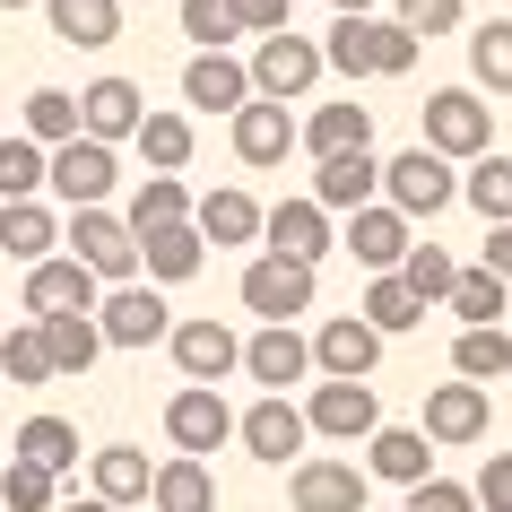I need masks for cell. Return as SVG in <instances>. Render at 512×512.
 I'll use <instances>...</instances> for the list:
<instances>
[{
  "label": "cell",
  "mask_w": 512,
  "mask_h": 512,
  "mask_svg": "<svg viewBox=\"0 0 512 512\" xmlns=\"http://www.w3.org/2000/svg\"><path fill=\"white\" fill-rule=\"evenodd\" d=\"M417 148H434V157H452V165L486 157V148H495V105H486L478 87H434L426 96V139H417Z\"/></svg>",
  "instance_id": "6da1fadb"
},
{
  "label": "cell",
  "mask_w": 512,
  "mask_h": 512,
  "mask_svg": "<svg viewBox=\"0 0 512 512\" xmlns=\"http://www.w3.org/2000/svg\"><path fill=\"white\" fill-rule=\"evenodd\" d=\"M61 243H70V261H79L96 287H131L139 278V243H131V226H122L113 209H70Z\"/></svg>",
  "instance_id": "7a4b0ae2"
},
{
  "label": "cell",
  "mask_w": 512,
  "mask_h": 512,
  "mask_svg": "<svg viewBox=\"0 0 512 512\" xmlns=\"http://www.w3.org/2000/svg\"><path fill=\"white\" fill-rule=\"evenodd\" d=\"M452 200H460L452 157H434V148H400V157L382 165V209H400L408 226H417V217H443Z\"/></svg>",
  "instance_id": "3957f363"
},
{
  "label": "cell",
  "mask_w": 512,
  "mask_h": 512,
  "mask_svg": "<svg viewBox=\"0 0 512 512\" xmlns=\"http://www.w3.org/2000/svg\"><path fill=\"white\" fill-rule=\"evenodd\" d=\"M252 70V96H270V105H296V96H313V79H322V44L296 27H278L261 35V53L243 61Z\"/></svg>",
  "instance_id": "277c9868"
},
{
  "label": "cell",
  "mask_w": 512,
  "mask_h": 512,
  "mask_svg": "<svg viewBox=\"0 0 512 512\" xmlns=\"http://www.w3.org/2000/svg\"><path fill=\"white\" fill-rule=\"evenodd\" d=\"M44 183H53L61 209H105V191L122 183V165H113L105 139H61V148H44Z\"/></svg>",
  "instance_id": "5b68a950"
},
{
  "label": "cell",
  "mask_w": 512,
  "mask_h": 512,
  "mask_svg": "<svg viewBox=\"0 0 512 512\" xmlns=\"http://www.w3.org/2000/svg\"><path fill=\"white\" fill-rule=\"evenodd\" d=\"M374 426H382V391H374V382H313V400H304V434L365 443Z\"/></svg>",
  "instance_id": "8992f818"
},
{
  "label": "cell",
  "mask_w": 512,
  "mask_h": 512,
  "mask_svg": "<svg viewBox=\"0 0 512 512\" xmlns=\"http://www.w3.org/2000/svg\"><path fill=\"white\" fill-rule=\"evenodd\" d=\"M235 443H243L252 460H270V469H287V460H296L304 443H313V434H304V408L287 400V391H261V400H252V408L235 417Z\"/></svg>",
  "instance_id": "52a82bcc"
},
{
  "label": "cell",
  "mask_w": 512,
  "mask_h": 512,
  "mask_svg": "<svg viewBox=\"0 0 512 512\" xmlns=\"http://www.w3.org/2000/svg\"><path fill=\"white\" fill-rule=\"evenodd\" d=\"M165 330H174V313H165V296L157 287H113V296H96V339L105 348H157Z\"/></svg>",
  "instance_id": "ba28073f"
},
{
  "label": "cell",
  "mask_w": 512,
  "mask_h": 512,
  "mask_svg": "<svg viewBox=\"0 0 512 512\" xmlns=\"http://www.w3.org/2000/svg\"><path fill=\"white\" fill-rule=\"evenodd\" d=\"M365 495H374V478L356 469V460H296L287 469V504L296 512H365Z\"/></svg>",
  "instance_id": "9c48e42d"
},
{
  "label": "cell",
  "mask_w": 512,
  "mask_h": 512,
  "mask_svg": "<svg viewBox=\"0 0 512 512\" xmlns=\"http://www.w3.org/2000/svg\"><path fill=\"white\" fill-rule=\"evenodd\" d=\"M304 348H313V374L322 382H374V365H382V339L356 322V313H330Z\"/></svg>",
  "instance_id": "30bf717a"
},
{
  "label": "cell",
  "mask_w": 512,
  "mask_h": 512,
  "mask_svg": "<svg viewBox=\"0 0 512 512\" xmlns=\"http://www.w3.org/2000/svg\"><path fill=\"white\" fill-rule=\"evenodd\" d=\"M243 313H261V322H296V313H313V270L261 252V261L243 270Z\"/></svg>",
  "instance_id": "8fae6325"
},
{
  "label": "cell",
  "mask_w": 512,
  "mask_h": 512,
  "mask_svg": "<svg viewBox=\"0 0 512 512\" xmlns=\"http://www.w3.org/2000/svg\"><path fill=\"white\" fill-rule=\"evenodd\" d=\"M165 434H174V452H183V460H200V452H217V443H235V408L217 400L209 382H191V391L165 400Z\"/></svg>",
  "instance_id": "7c38bea8"
},
{
  "label": "cell",
  "mask_w": 512,
  "mask_h": 512,
  "mask_svg": "<svg viewBox=\"0 0 512 512\" xmlns=\"http://www.w3.org/2000/svg\"><path fill=\"white\" fill-rule=\"evenodd\" d=\"M165 348H174L183 382H209V391L243 365V339H235L226 322H209V313H200V322H174V330H165Z\"/></svg>",
  "instance_id": "4fadbf2b"
},
{
  "label": "cell",
  "mask_w": 512,
  "mask_h": 512,
  "mask_svg": "<svg viewBox=\"0 0 512 512\" xmlns=\"http://www.w3.org/2000/svg\"><path fill=\"white\" fill-rule=\"evenodd\" d=\"M313 209H330V217H348V209H365V200H382V157L374 148H348V157H322L313 165V191H304Z\"/></svg>",
  "instance_id": "5bb4252c"
},
{
  "label": "cell",
  "mask_w": 512,
  "mask_h": 512,
  "mask_svg": "<svg viewBox=\"0 0 512 512\" xmlns=\"http://www.w3.org/2000/svg\"><path fill=\"white\" fill-rule=\"evenodd\" d=\"M426 443L460 452V443H486V382H434L426 391Z\"/></svg>",
  "instance_id": "9a60e30c"
},
{
  "label": "cell",
  "mask_w": 512,
  "mask_h": 512,
  "mask_svg": "<svg viewBox=\"0 0 512 512\" xmlns=\"http://www.w3.org/2000/svg\"><path fill=\"white\" fill-rule=\"evenodd\" d=\"M261 235H270L278 261H304V270H322V252L339 235H330V209H313V200H278V209H261Z\"/></svg>",
  "instance_id": "2e32d148"
},
{
  "label": "cell",
  "mask_w": 512,
  "mask_h": 512,
  "mask_svg": "<svg viewBox=\"0 0 512 512\" xmlns=\"http://www.w3.org/2000/svg\"><path fill=\"white\" fill-rule=\"evenodd\" d=\"M235 374H252V382H270V391H287V382L313 374V348H304V330H296V322H261L252 339H243V365H235Z\"/></svg>",
  "instance_id": "e0dca14e"
},
{
  "label": "cell",
  "mask_w": 512,
  "mask_h": 512,
  "mask_svg": "<svg viewBox=\"0 0 512 512\" xmlns=\"http://www.w3.org/2000/svg\"><path fill=\"white\" fill-rule=\"evenodd\" d=\"M339 243H348V252H356V261H365V270H400V261H408V243H417V226H408V217L400 209H382V200H365V209H348V235H339Z\"/></svg>",
  "instance_id": "ac0fdd59"
},
{
  "label": "cell",
  "mask_w": 512,
  "mask_h": 512,
  "mask_svg": "<svg viewBox=\"0 0 512 512\" xmlns=\"http://www.w3.org/2000/svg\"><path fill=\"white\" fill-rule=\"evenodd\" d=\"M183 105H200V113H243V105H252V70H243L235 53H191V61H183Z\"/></svg>",
  "instance_id": "d6986e66"
},
{
  "label": "cell",
  "mask_w": 512,
  "mask_h": 512,
  "mask_svg": "<svg viewBox=\"0 0 512 512\" xmlns=\"http://www.w3.org/2000/svg\"><path fill=\"white\" fill-rule=\"evenodd\" d=\"M139 113H148V96H139L131 79H96V87H79V139H105V148H122V139L139 131Z\"/></svg>",
  "instance_id": "ffe728a7"
},
{
  "label": "cell",
  "mask_w": 512,
  "mask_h": 512,
  "mask_svg": "<svg viewBox=\"0 0 512 512\" xmlns=\"http://www.w3.org/2000/svg\"><path fill=\"white\" fill-rule=\"evenodd\" d=\"M139 243V270H148V287H183V278H200V261H209V243H200V226H148Z\"/></svg>",
  "instance_id": "44dd1931"
},
{
  "label": "cell",
  "mask_w": 512,
  "mask_h": 512,
  "mask_svg": "<svg viewBox=\"0 0 512 512\" xmlns=\"http://www.w3.org/2000/svg\"><path fill=\"white\" fill-rule=\"evenodd\" d=\"M27 313H35V322H53V313H96V278H87L70 252L35 261V270H27Z\"/></svg>",
  "instance_id": "7402d4cb"
},
{
  "label": "cell",
  "mask_w": 512,
  "mask_h": 512,
  "mask_svg": "<svg viewBox=\"0 0 512 512\" xmlns=\"http://www.w3.org/2000/svg\"><path fill=\"white\" fill-rule=\"evenodd\" d=\"M235 122V157L243 165H287V148H296V113L270 105V96H252L243 113H226Z\"/></svg>",
  "instance_id": "603a6c76"
},
{
  "label": "cell",
  "mask_w": 512,
  "mask_h": 512,
  "mask_svg": "<svg viewBox=\"0 0 512 512\" xmlns=\"http://www.w3.org/2000/svg\"><path fill=\"white\" fill-rule=\"evenodd\" d=\"M365 478H391V486L434 478V443L417 426H374V434H365Z\"/></svg>",
  "instance_id": "cb8c5ba5"
},
{
  "label": "cell",
  "mask_w": 512,
  "mask_h": 512,
  "mask_svg": "<svg viewBox=\"0 0 512 512\" xmlns=\"http://www.w3.org/2000/svg\"><path fill=\"white\" fill-rule=\"evenodd\" d=\"M296 148H313V165L322 157H348V148H374V105H322L313 122H296Z\"/></svg>",
  "instance_id": "d4e9b609"
},
{
  "label": "cell",
  "mask_w": 512,
  "mask_h": 512,
  "mask_svg": "<svg viewBox=\"0 0 512 512\" xmlns=\"http://www.w3.org/2000/svg\"><path fill=\"white\" fill-rule=\"evenodd\" d=\"M44 18H53L61 44H79V53H105L113 35H122V0H35Z\"/></svg>",
  "instance_id": "484cf974"
},
{
  "label": "cell",
  "mask_w": 512,
  "mask_h": 512,
  "mask_svg": "<svg viewBox=\"0 0 512 512\" xmlns=\"http://www.w3.org/2000/svg\"><path fill=\"white\" fill-rule=\"evenodd\" d=\"M53 243H61V217L44 209V200H0V252L9 261H53Z\"/></svg>",
  "instance_id": "4316f807"
},
{
  "label": "cell",
  "mask_w": 512,
  "mask_h": 512,
  "mask_svg": "<svg viewBox=\"0 0 512 512\" xmlns=\"http://www.w3.org/2000/svg\"><path fill=\"white\" fill-rule=\"evenodd\" d=\"M148 504L157 512H217V478H209V460H157V478H148Z\"/></svg>",
  "instance_id": "83f0119b"
},
{
  "label": "cell",
  "mask_w": 512,
  "mask_h": 512,
  "mask_svg": "<svg viewBox=\"0 0 512 512\" xmlns=\"http://www.w3.org/2000/svg\"><path fill=\"white\" fill-rule=\"evenodd\" d=\"M44 330V356H53V382H79L96 356H105V339H96V313H53V322H35Z\"/></svg>",
  "instance_id": "f1b7e54d"
},
{
  "label": "cell",
  "mask_w": 512,
  "mask_h": 512,
  "mask_svg": "<svg viewBox=\"0 0 512 512\" xmlns=\"http://www.w3.org/2000/svg\"><path fill=\"white\" fill-rule=\"evenodd\" d=\"M191 226H200V243H252L261 235V200L252 191H209V200H191Z\"/></svg>",
  "instance_id": "f546056e"
},
{
  "label": "cell",
  "mask_w": 512,
  "mask_h": 512,
  "mask_svg": "<svg viewBox=\"0 0 512 512\" xmlns=\"http://www.w3.org/2000/svg\"><path fill=\"white\" fill-rule=\"evenodd\" d=\"M87 469H96V504H148V452H131V443H105V452H87Z\"/></svg>",
  "instance_id": "4dcf8cb0"
},
{
  "label": "cell",
  "mask_w": 512,
  "mask_h": 512,
  "mask_svg": "<svg viewBox=\"0 0 512 512\" xmlns=\"http://www.w3.org/2000/svg\"><path fill=\"white\" fill-rule=\"evenodd\" d=\"M356 322L374 330V339H400V330H417V322H426V304H417V296L400 287V270H382L374 287H365V304H356Z\"/></svg>",
  "instance_id": "1f68e13d"
},
{
  "label": "cell",
  "mask_w": 512,
  "mask_h": 512,
  "mask_svg": "<svg viewBox=\"0 0 512 512\" xmlns=\"http://www.w3.org/2000/svg\"><path fill=\"white\" fill-rule=\"evenodd\" d=\"M18 460H35L44 478H70L79 469V426L70 417H27L18 426Z\"/></svg>",
  "instance_id": "d6a6232c"
},
{
  "label": "cell",
  "mask_w": 512,
  "mask_h": 512,
  "mask_svg": "<svg viewBox=\"0 0 512 512\" xmlns=\"http://www.w3.org/2000/svg\"><path fill=\"white\" fill-rule=\"evenodd\" d=\"M460 200L486 217V226H512V157H469V174H460Z\"/></svg>",
  "instance_id": "836d02e7"
},
{
  "label": "cell",
  "mask_w": 512,
  "mask_h": 512,
  "mask_svg": "<svg viewBox=\"0 0 512 512\" xmlns=\"http://www.w3.org/2000/svg\"><path fill=\"white\" fill-rule=\"evenodd\" d=\"M322 70H339V79H374V9L330 18V35H322Z\"/></svg>",
  "instance_id": "e575fe53"
},
{
  "label": "cell",
  "mask_w": 512,
  "mask_h": 512,
  "mask_svg": "<svg viewBox=\"0 0 512 512\" xmlns=\"http://www.w3.org/2000/svg\"><path fill=\"white\" fill-rule=\"evenodd\" d=\"M131 148L148 157V174H183V165H191V122H183V113H139Z\"/></svg>",
  "instance_id": "d590c367"
},
{
  "label": "cell",
  "mask_w": 512,
  "mask_h": 512,
  "mask_svg": "<svg viewBox=\"0 0 512 512\" xmlns=\"http://www.w3.org/2000/svg\"><path fill=\"white\" fill-rule=\"evenodd\" d=\"M504 296H512V287L495 270H452V296H443V304L460 313V330H495V322H504Z\"/></svg>",
  "instance_id": "8d00e7d4"
},
{
  "label": "cell",
  "mask_w": 512,
  "mask_h": 512,
  "mask_svg": "<svg viewBox=\"0 0 512 512\" xmlns=\"http://www.w3.org/2000/svg\"><path fill=\"white\" fill-rule=\"evenodd\" d=\"M183 217H191L183 174H148V183L131 191V217H122V226H131V235H148V226H183Z\"/></svg>",
  "instance_id": "74e56055"
},
{
  "label": "cell",
  "mask_w": 512,
  "mask_h": 512,
  "mask_svg": "<svg viewBox=\"0 0 512 512\" xmlns=\"http://www.w3.org/2000/svg\"><path fill=\"white\" fill-rule=\"evenodd\" d=\"M452 374H460V382L512 374V330H504V322H495V330H460V339H452Z\"/></svg>",
  "instance_id": "f35d334b"
},
{
  "label": "cell",
  "mask_w": 512,
  "mask_h": 512,
  "mask_svg": "<svg viewBox=\"0 0 512 512\" xmlns=\"http://www.w3.org/2000/svg\"><path fill=\"white\" fill-rule=\"evenodd\" d=\"M469 79H478L486 96H512V18H486V27L469 35Z\"/></svg>",
  "instance_id": "ab89813d"
},
{
  "label": "cell",
  "mask_w": 512,
  "mask_h": 512,
  "mask_svg": "<svg viewBox=\"0 0 512 512\" xmlns=\"http://www.w3.org/2000/svg\"><path fill=\"white\" fill-rule=\"evenodd\" d=\"M0 382H18V391H44L53 382V356H44V330L35 322L0 330Z\"/></svg>",
  "instance_id": "60d3db41"
},
{
  "label": "cell",
  "mask_w": 512,
  "mask_h": 512,
  "mask_svg": "<svg viewBox=\"0 0 512 512\" xmlns=\"http://www.w3.org/2000/svg\"><path fill=\"white\" fill-rule=\"evenodd\" d=\"M452 270H460V261L443 252V243H408V261H400V287H408V296H417V304L434 313V304L452 296Z\"/></svg>",
  "instance_id": "b9f144b4"
},
{
  "label": "cell",
  "mask_w": 512,
  "mask_h": 512,
  "mask_svg": "<svg viewBox=\"0 0 512 512\" xmlns=\"http://www.w3.org/2000/svg\"><path fill=\"white\" fill-rule=\"evenodd\" d=\"M27 139H35V148L79 139V96H70V87H35V96H27Z\"/></svg>",
  "instance_id": "7bdbcfd3"
},
{
  "label": "cell",
  "mask_w": 512,
  "mask_h": 512,
  "mask_svg": "<svg viewBox=\"0 0 512 512\" xmlns=\"http://www.w3.org/2000/svg\"><path fill=\"white\" fill-rule=\"evenodd\" d=\"M61 504V478H44L35 460L9 452V469H0V512H53Z\"/></svg>",
  "instance_id": "ee69618b"
},
{
  "label": "cell",
  "mask_w": 512,
  "mask_h": 512,
  "mask_svg": "<svg viewBox=\"0 0 512 512\" xmlns=\"http://www.w3.org/2000/svg\"><path fill=\"white\" fill-rule=\"evenodd\" d=\"M35 191H44V148L27 131L0 139V200H35Z\"/></svg>",
  "instance_id": "f6af8a7d"
},
{
  "label": "cell",
  "mask_w": 512,
  "mask_h": 512,
  "mask_svg": "<svg viewBox=\"0 0 512 512\" xmlns=\"http://www.w3.org/2000/svg\"><path fill=\"white\" fill-rule=\"evenodd\" d=\"M183 35L191 44H200V53H226V44H235V0H183Z\"/></svg>",
  "instance_id": "bcb514c9"
},
{
  "label": "cell",
  "mask_w": 512,
  "mask_h": 512,
  "mask_svg": "<svg viewBox=\"0 0 512 512\" xmlns=\"http://www.w3.org/2000/svg\"><path fill=\"white\" fill-rule=\"evenodd\" d=\"M417 53H426V44H417L400 18H374V79H408V70H417Z\"/></svg>",
  "instance_id": "7dc6e473"
},
{
  "label": "cell",
  "mask_w": 512,
  "mask_h": 512,
  "mask_svg": "<svg viewBox=\"0 0 512 512\" xmlns=\"http://www.w3.org/2000/svg\"><path fill=\"white\" fill-rule=\"evenodd\" d=\"M400 512H478V495H469L460 478H417V486H408V504H400Z\"/></svg>",
  "instance_id": "c3c4849f"
},
{
  "label": "cell",
  "mask_w": 512,
  "mask_h": 512,
  "mask_svg": "<svg viewBox=\"0 0 512 512\" xmlns=\"http://www.w3.org/2000/svg\"><path fill=\"white\" fill-rule=\"evenodd\" d=\"M460 9H469V0H400V27L426 44V35H452L460 27Z\"/></svg>",
  "instance_id": "681fc988"
},
{
  "label": "cell",
  "mask_w": 512,
  "mask_h": 512,
  "mask_svg": "<svg viewBox=\"0 0 512 512\" xmlns=\"http://www.w3.org/2000/svg\"><path fill=\"white\" fill-rule=\"evenodd\" d=\"M478 512H512V452H486V469H478Z\"/></svg>",
  "instance_id": "f907efd6"
},
{
  "label": "cell",
  "mask_w": 512,
  "mask_h": 512,
  "mask_svg": "<svg viewBox=\"0 0 512 512\" xmlns=\"http://www.w3.org/2000/svg\"><path fill=\"white\" fill-rule=\"evenodd\" d=\"M235 27L243 35H278L287 27V0H235Z\"/></svg>",
  "instance_id": "816d5d0a"
},
{
  "label": "cell",
  "mask_w": 512,
  "mask_h": 512,
  "mask_svg": "<svg viewBox=\"0 0 512 512\" xmlns=\"http://www.w3.org/2000/svg\"><path fill=\"white\" fill-rule=\"evenodd\" d=\"M478 270H495L512 287V226H486V261H478Z\"/></svg>",
  "instance_id": "f5cc1de1"
},
{
  "label": "cell",
  "mask_w": 512,
  "mask_h": 512,
  "mask_svg": "<svg viewBox=\"0 0 512 512\" xmlns=\"http://www.w3.org/2000/svg\"><path fill=\"white\" fill-rule=\"evenodd\" d=\"M53 512H113V504H96V495H70V504H53Z\"/></svg>",
  "instance_id": "db71d44e"
},
{
  "label": "cell",
  "mask_w": 512,
  "mask_h": 512,
  "mask_svg": "<svg viewBox=\"0 0 512 512\" xmlns=\"http://www.w3.org/2000/svg\"><path fill=\"white\" fill-rule=\"evenodd\" d=\"M322 9H339V18H356V9H374V0H322Z\"/></svg>",
  "instance_id": "11a10c76"
},
{
  "label": "cell",
  "mask_w": 512,
  "mask_h": 512,
  "mask_svg": "<svg viewBox=\"0 0 512 512\" xmlns=\"http://www.w3.org/2000/svg\"><path fill=\"white\" fill-rule=\"evenodd\" d=\"M0 9H35V0H0Z\"/></svg>",
  "instance_id": "9f6ffc18"
},
{
  "label": "cell",
  "mask_w": 512,
  "mask_h": 512,
  "mask_svg": "<svg viewBox=\"0 0 512 512\" xmlns=\"http://www.w3.org/2000/svg\"><path fill=\"white\" fill-rule=\"evenodd\" d=\"M0 330H9V313H0Z\"/></svg>",
  "instance_id": "6f0895ef"
},
{
  "label": "cell",
  "mask_w": 512,
  "mask_h": 512,
  "mask_svg": "<svg viewBox=\"0 0 512 512\" xmlns=\"http://www.w3.org/2000/svg\"><path fill=\"white\" fill-rule=\"evenodd\" d=\"M122 9H131V0H122Z\"/></svg>",
  "instance_id": "680465c9"
}]
</instances>
